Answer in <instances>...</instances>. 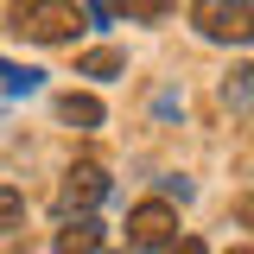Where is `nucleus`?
Here are the masks:
<instances>
[{"mask_svg":"<svg viewBox=\"0 0 254 254\" xmlns=\"http://www.w3.org/2000/svg\"><path fill=\"white\" fill-rule=\"evenodd\" d=\"M38 83H45L38 70H19V64H6V58H0V89H6V95H32Z\"/></svg>","mask_w":254,"mask_h":254,"instance_id":"1a4fd4ad","label":"nucleus"},{"mask_svg":"<svg viewBox=\"0 0 254 254\" xmlns=\"http://www.w3.org/2000/svg\"><path fill=\"white\" fill-rule=\"evenodd\" d=\"M121 70H127V58L115 51V45H95V51L76 58V76H102V83H108V76H121Z\"/></svg>","mask_w":254,"mask_h":254,"instance_id":"6e6552de","label":"nucleus"},{"mask_svg":"<svg viewBox=\"0 0 254 254\" xmlns=\"http://www.w3.org/2000/svg\"><path fill=\"white\" fill-rule=\"evenodd\" d=\"M172 242H178V210H172V197H146V203L127 210V248L133 254H165Z\"/></svg>","mask_w":254,"mask_h":254,"instance_id":"7ed1b4c3","label":"nucleus"},{"mask_svg":"<svg viewBox=\"0 0 254 254\" xmlns=\"http://www.w3.org/2000/svg\"><path fill=\"white\" fill-rule=\"evenodd\" d=\"M190 26L210 45H254V0H190Z\"/></svg>","mask_w":254,"mask_h":254,"instance_id":"f03ea898","label":"nucleus"},{"mask_svg":"<svg viewBox=\"0 0 254 254\" xmlns=\"http://www.w3.org/2000/svg\"><path fill=\"white\" fill-rule=\"evenodd\" d=\"M229 254H254V248H229Z\"/></svg>","mask_w":254,"mask_h":254,"instance_id":"ddd939ff","label":"nucleus"},{"mask_svg":"<svg viewBox=\"0 0 254 254\" xmlns=\"http://www.w3.org/2000/svg\"><path fill=\"white\" fill-rule=\"evenodd\" d=\"M108 6H115L121 19H159V13H165V0H108Z\"/></svg>","mask_w":254,"mask_h":254,"instance_id":"9b49d317","label":"nucleus"},{"mask_svg":"<svg viewBox=\"0 0 254 254\" xmlns=\"http://www.w3.org/2000/svg\"><path fill=\"white\" fill-rule=\"evenodd\" d=\"M58 121L95 133V127H102V102H95V95H83V89H70V95H58Z\"/></svg>","mask_w":254,"mask_h":254,"instance_id":"0eeeda50","label":"nucleus"},{"mask_svg":"<svg viewBox=\"0 0 254 254\" xmlns=\"http://www.w3.org/2000/svg\"><path fill=\"white\" fill-rule=\"evenodd\" d=\"M216 102L229 115H254V64H235L229 76L216 83Z\"/></svg>","mask_w":254,"mask_h":254,"instance_id":"423d86ee","label":"nucleus"},{"mask_svg":"<svg viewBox=\"0 0 254 254\" xmlns=\"http://www.w3.org/2000/svg\"><path fill=\"white\" fill-rule=\"evenodd\" d=\"M127 254H133V248H127Z\"/></svg>","mask_w":254,"mask_h":254,"instance_id":"4468645a","label":"nucleus"},{"mask_svg":"<svg viewBox=\"0 0 254 254\" xmlns=\"http://www.w3.org/2000/svg\"><path fill=\"white\" fill-rule=\"evenodd\" d=\"M19 222H26V197L0 178V229H19Z\"/></svg>","mask_w":254,"mask_h":254,"instance_id":"9d476101","label":"nucleus"},{"mask_svg":"<svg viewBox=\"0 0 254 254\" xmlns=\"http://www.w3.org/2000/svg\"><path fill=\"white\" fill-rule=\"evenodd\" d=\"M102 242H108V235H102V222H95V216H70V222L58 229L51 248H58V254H102Z\"/></svg>","mask_w":254,"mask_h":254,"instance_id":"39448f33","label":"nucleus"},{"mask_svg":"<svg viewBox=\"0 0 254 254\" xmlns=\"http://www.w3.org/2000/svg\"><path fill=\"white\" fill-rule=\"evenodd\" d=\"M165 254H210V248H203L197 235H178V242H172V248H165Z\"/></svg>","mask_w":254,"mask_h":254,"instance_id":"f8f14e48","label":"nucleus"},{"mask_svg":"<svg viewBox=\"0 0 254 254\" xmlns=\"http://www.w3.org/2000/svg\"><path fill=\"white\" fill-rule=\"evenodd\" d=\"M102 197H108V172H102L95 159H76V165L64 172V185H58V197H51V210H58V222H70V216H89Z\"/></svg>","mask_w":254,"mask_h":254,"instance_id":"20e7f679","label":"nucleus"},{"mask_svg":"<svg viewBox=\"0 0 254 254\" xmlns=\"http://www.w3.org/2000/svg\"><path fill=\"white\" fill-rule=\"evenodd\" d=\"M6 32L32 45H76V32H89V13H83V0H13Z\"/></svg>","mask_w":254,"mask_h":254,"instance_id":"f257e3e1","label":"nucleus"}]
</instances>
